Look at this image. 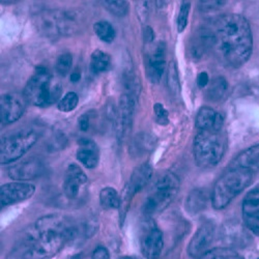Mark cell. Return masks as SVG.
Returning <instances> with one entry per match:
<instances>
[{"label":"cell","mask_w":259,"mask_h":259,"mask_svg":"<svg viewBox=\"0 0 259 259\" xmlns=\"http://www.w3.org/2000/svg\"><path fill=\"white\" fill-rule=\"evenodd\" d=\"M145 67L149 80L158 83L166 68V46L164 42H158L156 47L146 55Z\"/></svg>","instance_id":"5bb4252c"},{"label":"cell","mask_w":259,"mask_h":259,"mask_svg":"<svg viewBox=\"0 0 259 259\" xmlns=\"http://www.w3.org/2000/svg\"><path fill=\"white\" fill-rule=\"evenodd\" d=\"M213 237V228L211 225L206 224L201 226L197 232L194 234L192 240L188 247V253L192 258H200L203 254H205L209 245L212 242Z\"/></svg>","instance_id":"e0dca14e"},{"label":"cell","mask_w":259,"mask_h":259,"mask_svg":"<svg viewBox=\"0 0 259 259\" xmlns=\"http://www.w3.org/2000/svg\"><path fill=\"white\" fill-rule=\"evenodd\" d=\"M80 78H81V74H80V72H78V71H75V72H73L72 74H71V76H70V80L72 81V82H78L79 80H80Z\"/></svg>","instance_id":"f35d334b"},{"label":"cell","mask_w":259,"mask_h":259,"mask_svg":"<svg viewBox=\"0 0 259 259\" xmlns=\"http://www.w3.org/2000/svg\"><path fill=\"white\" fill-rule=\"evenodd\" d=\"M206 203V197L205 193L202 190H194L186 201V207L189 209L190 212L196 213L201 210Z\"/></svg>","instance_id":"484cf974"},{"label":"cell","mask_w":259,"mask_h":259,"mask_svg":"<svg viewBox=\"0 0 259 259\" xmlns=\"http://www.w3.org/2000/svg\"><path fill=\"white\" fill-rule=\"evenodd\" d=\"M100 202L105 209H115L119 208L121 204V197L115 189L111 187L104 188L100 193Z\"/></svg>","instance_id":"7402d4cb"},{"label":"cell","mask_w":259,"mask_h":259,"mask_svg":"<svg viewBox=\"0 0 259 259\" xmlns=\"http://www.w3.org/2000/svg\"><path fill=\"white\" fill-rule=\"evenodd\" d=\"M218 113L210 107H202L196 116V126L199 131L202 130H213L215 119H217Z\"/></svg>","instance_id":"cb8c5ba5"},{"label":"cell","mask_w":259,"mask_h":259,"mask_svg":"<svg viewBox=\"0 0 259 259\" xmlns=\"http://www.w3.org/2000/svg\"><path fill=\"white\" fill-rule=\"evenodd\" d=\"M243 218L247 227L259 235V185L252 189L244 198Z\"/></svg>","instance_id":"2e32d148"},{"label":"cell","mask_w":259,"mask_h":259,"mask_svg":"<svg viewBox=\"0 0 259 259\" xmlns=\"http://www.w3.org/2000/svg\"><path fill=\"white\" fill-rule=\"evenodd\" d=\"M26 103L24 96L19 94L10 93L3 95L0 99V118L3 124H11L22 116Z\"/></svg>","instance_id":"7c38bea8"},{"label":"cell","mask_w":259,"mask_h":259,"mask_svg":"<svg viewBox=\"0 0 259 259\" xmlns=\"http://www.w3.org/2000/svg\"><path fill=\"white\" fill-rule=\"evenodd\" d=\"M73 222L61 214L39 218L17 249L21 259H48L56 255L75 234Z\"/></svg>","instance_id":"6da1fadb"},{"label":"cell","mask_w":259,"mask_h":259,"mask_svg":"<svg viewBox=\"0 0 259 259\" xmlns=\"http://www.w3.org/2000/svg\"><path fill=\"white\" fill-rule=\"evenodd\" d=\"M122 259H134V258H132V257H124V258H122Z\"/></svg>","instance_id":"ab89813d"},{"label":"cell","mask_w":259,"mask_h":259,"mask_svg":"<svg viewBox=\"0 0 259 259\" xmlns=\"http://www.w3.org/2000/svg\"><path fill=\"white\" fill-rule=\"evenodd\" d=\"M38 134L34 130H21L2 138L0 143V161L8 164L17 161L34 145Z\"/></svg>","instance_id":"ba28073f"},{"label":"cell","mask_w":259,"mask_h":259,"mask_svg":"<svg viewBox=\"0 0 259 259\" xmlns=\"http://www.w3.org/2000/svg\"><path fill=\"white\" fill-rule=\"evenodd\" d=\"M79 98L76 93H68L59 102H58V110L61 112H71L77 107Z\"/></svg>","instance_id":"4dcf8cb0"},{"label":"cell","mask_w":259,"mask_h":259,"mask_svg":"<svg viewBox=\"0 0 259 259\" xmlns=\"http://www.w3.org/2000/svg\"><path fill=\"white\" fill-rule=\"evenodd\" d=\"M164 247L162 230L152 218L143 220L140 228V249L147 259H158Z\"/></svg>","instance_id":"9c48e42d"},{"label":"cell","mask_w":259,"mask_h":259,"mask_svg":"<svg viewBox=\"0 0 259 259\" xmlns=\"http://www.w3.org/2000/svg\"><path fill=\"white\" fill-rule=\"evenodd\" d=\"M35 188L33 185L23 182H15L3 185L0 188L2 206H8L25 201L32 197Z\"/></svg>","instance_id":"4fadbf2b"},{"label":"cell","mask_w":259,"mask_h":259,"mask_svg":"<svg viewBox=\"0 0 259 259\" xmlns=\"http://www.w3.org/2000/svg\"><path fill=\"white\" fill-rule=\"evenodd\" d=\"M213 48L221 59L232 68H240L252 53L253 39L249 22L237 14L225 15L217 20L211 30Z\"/></svg>","instance_id":"7a4b0ae2"},{"label":"cell","mask_w":259,"mask_h":259,"mask_svg":"<svg viewBox=\"0 0 259 259\" xmlns=\"http://www.w3.org/2000/svg\"><path fill=\"white\" fill-rule=\"evenodd\" d=\"M103 6L108 12L117 17H123L128 13L130 5L126 2H104Z\"/></svg>","instance_id":"1f68e13d"},{"label":"cell","mask_w":259,"mask_h":259,"mask_svg":"<svg viewBox=\"0 0 259 259\" xmlns=\"http://www.w3.org/2000/svg\"><path fill=\"white\" fill-rule=\"evenodd\" d=\"M155 38V32L153 31V29L150 27H146L145 31H144V39L147 42H152Z\"/></svg>","instance_id":"74e56055"},{"label":"cell","mask_w":259,"mask_h":259,"mask_svg":"<svg viewBox=\"0 0 259 259\" xmlns=\"http://www.w3.org/2000/svg\"><path fill=\"white\" fill-rule=\"evenodd\" d=\"M110 258V255H109V252H108V250L105 248V247H98L94 252H93V255H92V259H109Z\"/></svg>","instance_id":"e575fe53"},{"label":"cell","mask_w":259,"mask_h":259,"mask_svg":"<svg viewBox=\"0 0 259 259\" xmlns=\"http://www.w3.org/2000/svg\"><path fill=\"white\" fill-rule=\"evenodd\" d=\"M94 30L100 39L105 42H112L115 38V30L107 21H99L94 25Z\"/></svg>","instance_id":"f1b7e54d"},{"label":"cell","mask_w":259,"mask_h":259,"mask_svg":"<svg viewBox=\"0 0 259 259\" xmlns=\"http://www.w3.org/2000/svg\"><path fill=\"white\" fill-rule=\"evenodd\" d=\"M154 111H155V115H156V119H157L158 123L165 125L169 122L168 111L166 110V108L161 103H157L154 106Z\"/></svg>","instance_id":"836d02e7"},{"label":"cell","mask_w":259,"mask_h":259,"mask_svg":"<svg viewBox=\"0 0 259 259\" xmlns=\"http://www.w3.org/2000/svg\"><path fill=\"white\" fill-rule=\"evenodd\" d=\"M225 148L226 142L221 131L202 130L194 138V158L201 168H210L217 165L224 156Z\"/></svg>","instance_id":"5b68a950"},{"label":"cell","mask_w":259,"mask_h":259,"mask_svg":"<svg viewBox=\"0 0 259 259\" xmlns=\"http://www.w3.org/2000/svg\"><path fill=\"white\" fill-rule=\"evenodd\" d=\"M89 189V178L76 164L68 167L63 181V192L71 200L82 198Z\"/></svg>","instance_id":"8fae6325"},{"label":"cell","mask_w":259,"mask_h":259,"mask_svg":"<svg viewBox=\"0 0 259 259\" xmlns=\"http://www.w3.org/2000/svg\"><path fill=\"white\" fill-rule=\"evenodd\" d=\"M230 166L246 169L251 172L258 171L259 170V144L253 145L247 148L246 150H244V152H242L233 160Z\"/></svg>","instance_id":"ffe728a7"},{"label":"cell","mask_w":259,"mask_h":259,"mask_svg":"<svg viewBox=\"0 0 259 259\" xmlns=\"http://www.w3.org/2000/svg\"><path fill=\"white\" fill-rule=\"evenodd\" d=\"M198 259H243V257L229 248H214L207 251Z\"/></svg>","instance_id":"4316f807"},{"label":"cell","mask_w":259,"mask_h":259,"mask_svg":"<svg viewBox=\"0 0 259 259\" xmlns=\"http://www.w3.org/2000/svg\"><path fill=\"white\" fill-rule=\"evenodd\" d=\"M213 47V37L211 31H200L196 37H194L192 44V55L194 57H201L205 51Z\"/></svg>","instance_id":"44dd1931"},{"label":"cell","mask_w":259,"mask_h":259,"mask_svg":"<svg viewBox=\"0 0 259 259\" xmlns=\"http://www.w3.org/2000/svg\"><path fill=\"white\" fill-rule=\"evenodd\" d=\"M44 171V164L39 159L29 158L10 167L8 175L15 181H29L40 177Z\"/></svg>","instance_id":"9a60e30c"},{"label":"cell","mask_w":259,"mask_h":259,"mask_svg":"<svg viewBox=\"0 0 259 259\" xmlns=\"http://www.w3.org/2000/svg\"><path fill=\"white\" fill-rule=\"evenodd\" d=\"M153 177V168L149 164H142L138 166L132 174L131 180L128 181L123 192L134 197L136 193L140 192L144 187L147 186Z\"/></svg>","instance_id":"d6986e66"},{"label":"cell","mask_w":259,"mask_h":259,"mask_svg":"<svg viewBox=\"0 0 259 259\" xmlns=\"http://www.w3.org/2000/svg\"><path fill=\"white\" fill-rule=\"evenodd\" d=\"M62 90L48 69L38 67L28 80L24 89V98L27 103L36 107H48L56 103Z\"/></svg>","instance_id":"277c9868"},{"label":"cell","mask_w":259,"mask_h":259,"mask_svg":"<svg viewBox=\"0 0 259 259\" xmlns=\"http://www.w3.org/2000/svg\"><path fill=\"white\" fill-rule=\"evenodd\" d=\"M35 24L40 33L50 38L70 36L79 30L76 15L66 11H47L39 14Z\"/></svg>","instance_id":"52a82bcc"},{"label":"cell","mask_w":259,"mask_h":259,"mask_svg":"<svg viewBox=\"0 0 259 259\" xmlns=\"http://www.w3.org/2000/svg\"><path fill=\"white\" fill-rule=\"evenodd\" d=\"M167 85L170 93L174 96H179L181 92V84L179 77V70L177 63L171 61L168 66V74H167Z\"/></svg>","instance_id":"83f0119b"},{"label":"cell","mask_w":259,"mask_h":259,"mask_svg":"<svg viewBox=\"0 0 259 259\" xmlns=\"http://www.w3.org/2000/svg\"><path fill=\"white\" fill-rule=\"evenodd\" d=\"M228 88L227 81L223 77L214 78L208 85L206 90V98L211 102H217L223 98Z\"/></svg>","instance_id":"d4e9b609"},{"label":"cell","mask_w":259,"mask_h":259,"mask_svg":"<svg viewBox=\"0 0 259 259\" xmlns=\"http://www.w3.org/2000/svg\"><path fill=\"white\" fill-rule=\"evenodd\" d=\"M90 125H91L90 116L88 114L81 115V117L79 118V127H80L81 131L86 132L90 128Z\"/></svg>","instance_id":"8d00e7d4"},{"label":"cell","mask_w":259,"mask_h":259,"mask_svg":"<svg viewBox=\"0 0 259 259\" xmlns=\"http://www.w3.org/2000/svg\"><path fill=\"white\" fill-rule=\"evenodd\" d=\"M180 190V181L177 176L171 172H166L161 176L148 195L143 204V213L145 217L152 218L154 214L165 209L174 199Z\"/></svg>","instance_id":"8992f818"},{"label":"cell","mask_w":259,"mask_h":259,"mask_svg":"<svg viewBox=\"0 0 259 259\" xmlns=\"http://www.w3.org/2000/svg\"><path fill=\"white\" fill-rule=\"evenodd\" d=\"M111 66V57L104 51L96 50L93 52L91 57V68L96 74L107 72Z\"/></svg>","instance_id":"603a6c76"},{"label":"cell","mask_w":259,"mask_h":259,"mask_svg":"<svg viewBox=\"0 0 259 259\" xmlns=\"http://www.w3.org/2000/svg\"><path fill=\"white\" fill-rule=\"evenodd\" d=\"M137 97L136 93L131 92H125L120 97L115 119L116 134L119 140H123L127 133L131 131Z\"/></svg>","instance_id":"30bf717a"},{"label":"cell","mask_w":259,"mask_h":259,"mask_svg":"<svg viewBox=\"0 0 259 259\" xmlns=\"http://www.w3.org/2000/svg\"><path fill=\"white\" fill-rule=\"evenodd\" d=\"M209 84V77L206 72H201L197 76V85L200 89H204Z\"/></svg>","instance_id":"d590c367"},{"label":"cell","mask_w":259,"mask_h":259,"mask_svg":"<svg viewBox=\"0 0 259 259\" xmlns=\"http://www.w3.org/2000/svg\"><path fill=\"white\" fill-rule=\"evenodd\" d=\"M72 63H73V56L71 53L61 54L56 60V64H55L56 72L62 77L67 76L71 72Z\"/></svg>","instance_id":"f546056e"},{"label":"cell","mask_w":259,"mask_h":259,"mask_svg":"<svg viewBox=\"0 0 259 259\" xmlns=\"http://www.w3.org/2000/svg\"><path fill=\"white\" fill-rule=\"evenodd\" d=\"M77 159L86 168L94 169L98 166L100 160V150L97 143L91 139L82 138L78 141Z\"/></svg>","instance_id":"ac0fdd59"},{"label":"cell","mask_w":259,"mask_h":259,"mask_svg":"<svg viewBox=\"0 0 259 259\" xmlns=\"http://www.w3.org/2000/svg\"><path fill=\"white\" fill-rule=\"evenodd\" d=\"M190 9H191L190 3H187V2L182 3L180 13H179V17H178V21H177V26H178V31L179 32H183L185 30V28L187 27V25H188Z\"/></svg>","instance_id":"d6a6232c"},{"label":"cell","mask_w":259,"mask_h":259,"mask_svg":"<svg viewBox=\"0 0 259 259\" xmlns=\"http://www.w3.org/2000/svg\"><path fill=\"white\" fill-rule=\"evenodd\" d=\"M252 179L253 172L230 166L213 186L211 192V202L213 207L215 209L226 207L234 197L251 184Z\"/></svg>","instance_id":"3957f363"}]
</instances>
